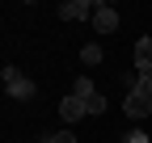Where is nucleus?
<instances>
[{
	"label": "nucleus",
	"instance_id": "obj_10",
	"mask_svg": "<svg viewBox=\"0 0 152 143\" xmlns=\"http://www.w3.org/2000/svg\"><path fill=\"white\" fill-rule=\"evenodd\" d=\"M85 105H89V118H93V114H106V97H102V93H97V97H89Z\"/></svg>",
	"mask_w": 152,
	"mask_h": 143
},
{
	"label": "nucleus",
	"instance_id": "obj_9",
	"mask_svg": "<svg viewBox=\"0 0 152 143\" xmlns=\"http://www.w3.org/2000/svg\"><path fill=\"white\" fill-rule=\"evenodd\" d=\"M131 93H140V97L152 101V76H135V88H131Z\"/></svg>",
	"mask_w": 152,
	"mask_h": 143
},
{
	"label": "nucleus",
	"instance_id": "obj_13",
	"mask_svg": "<svg viewBox=\"0 0 152 143\" xmlns=\"http://www.w3.org/2000/svg\"><path fill=\"white\" fill-rule=\"evenodd\" d=\"M38 143H55V135H42V139H38Z\"/></svg>",
	"mask_w": 152,
	"mask_h": 143
},
{
	"label": "nucleus",
	"instance_id": "obj_8",
	"mask_svg": "<svg viewBox=\"0 0 152 143\" xmlns=\"http://www.w3.org/2000/svg\"><path fill=\"white\" fill-rule=\"evenodd\" d=\"M72 97H80V101L97 97V88H93V80H89V76H76V88H72Z\"/></svg>",
	"mask_w": 152,
	"mask_h": 143
},
{
	"label": "nucleus",
	"instance_id": "obj_12",
	"mask_svg": "<svg viewBox=\"0 0 152 143\" xmlns=\"http://www.w3.org/2000/svg\"><path fill=\"white\" fill-rule=\"evenodd\" d=\"M127 143H148V135H144V131H131V135H127Z\"/></svg>",
	"mask_w": 152,
	"mask_h": 143
},
{
	"label": "nucleus",
	"instance_id": "obj_1",
	"mask_svg": "<svg viewBox=\"0 0 152 143\" xmlns=\"http://www.w3.org/2000/svg\"><path fill=\"white\" fill-rule=\"evenodd\" d=\"M0 80H4V93H9L13 101H30V97L38 93V84L26 76L21 67H4V72H0Z\"/></svg>",
	"mask_w": 152,
	"mask_h": 143
},
{
	"label": "nucleus",
	"instance_id": "obj_3",
	"mask_svg": "<svg viewBox=\"0 0 152 143\" xmlns=\"http://www.w3.org/2000/svg\"><path fill=\"white\" fill-rule=\"evenodd\" d=\"M123 114H127L131 122H144V118L152 114V101L140 97V93H127V97H123Z\"/></svg>",
	"mask_w": 152,
	"mask_h": 143
},
{
	"label": "nucleus",
	"instance_id": "obj_6",
	"mask_svg": "<svg viewBox=\"0 0 152 143\" xmlns=\"http://www.w3.org/2000/svg\"><path fill=\"white\" fill-rule=\"evenodd\" d=\"M93 25H97V34H114V30H118V13H114V4H102V0H97Z\"/></svg>",
	"mask_w": 152,
	"mask_h": 143
},
{
	"label": "nucleus",
	"instance_id": "obj_4",
	"mask_svg": "<svg viewBox=\"0 0 152 143\" xmlns=\"http://www.w3.org/2000/svg\"><path fill=\"white\" fill-rule=\"evenodd\" d=\"M131 59H135V76H152V38H148V34L135 42Z\"/></svg>",
	"mask_w": 152,
	"mask_h": 143
},
{
	"label": "nucleus",
	"instance_id": "obj_11",
	"mask_svg": "<svg viewBox=\"0 0 152 143\" xmlns=\"http://www.w3.org/2000/svg\"><path fill=\"white\" fill-rule=\"evenodd\" d=\"M55 143H76V135L72 131H55Z\"/></svg>",
	"mask_w": 152,
	"mask_h": 143
},
{
	"label": "nucleus",
	"instance_id": "obj_5",
	"mask_svg": "<svg viewBox=\"0 0 152 143\" xmlns=\"http://www.w3.org/2000/svg\"><path fill=\"white\" fill-rule=\"evenodd\" d=\"M59 118H64L68 126H72V122H80V118H89V105H85L80 97H72V93H68V97L59 101Z\"/></svg>",
	"mask_w": 152,
	"mask_h": 143
},
{
	"label": "nucleus",
	"instance_id": "obj_7",
	"mask_svg": "<svg viewBox=\"0 0 152 143\" xmlns=\"http://www.w3.org/2000/svg\"><path fill=\"white\" fill-rule=\"evenodd\" d=\"M102 55H106V51H102L97 42H85V46H80V63H85V67H97Z\"/></svg>",
	"mask_w": 152,
	"mask_h": 143
},
{
	"label": "nucleus",
	"instance_id": "obj_2",
	"mask_svg": "<svg viewBox=\"0 0 152 143\" xmlns=\"http://www.w3.org/2000/svg\"><path fill=\"white\" fill-rule=\"evenodd\" d=\"M55 13H59L64 21H85V17H93V13H97V4H93V0H64Z\"/></svg>",
	"mask_w": 152,
	"mask_h": 143
}]
</instances>
